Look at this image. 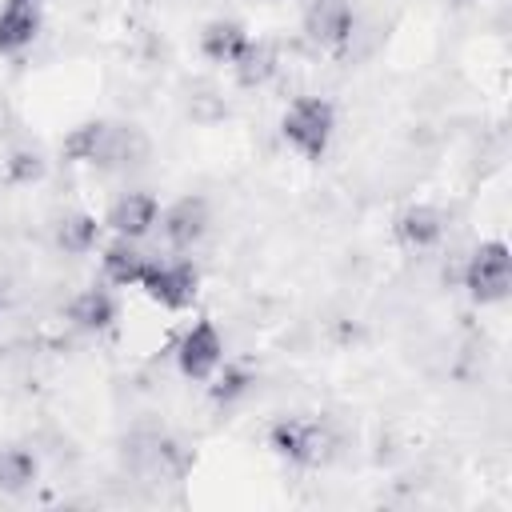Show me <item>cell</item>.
<instances>
[{
    "instance_id": "13",
    "label": "cell",
    "mask_w": 512,
    "mask_h": 512,
    "mask_svg": "<svg viewBox=\"0 0 512 512\" xmlns=\"http://www.w3.org/2000/svg\"><path fill=\"white\" fill-rule=\"evenodd\" d=\"M36 36H40V4L4 0V8H0V52L4 56L24 52Z\"/></svg>"
},
{
    "instance_id": "17",
    "label": "cell",
    "mask_w": 512,
    "mask_h": 512,
    "mask_svg": "<svg viewBox=\"0 0 512 512\" xmlns=\"http://www.w3.org/2000/svg\"><path fill=\"white\" fill-rule=\"evenodd\" d=\"M252 384H256V376L244 368V364H220L212 376H208V396L216 400V404H236V400H244L248 392H252Z\"/></svg>"
},
{
    "instance_id": "4",
    "label": "cell",
    "mask_w": 512,
    "mask_h": 512,
    "mask_svg": "<svg viewBox=\"0 0 512 512\" xmlns=\"http://www.w3.org/2000/svg\"><path fill=\"white\" fill-rule=\"evenodd\" d=\"M464 288L476 304H500L512 288V252L500 236L480 240L464 264Z\"/></svg>"
},
{
    "instance_id": "16",
    "label": "cell",
    "mask_w": 512,
    "mask_h": 512,
    "mask_svg": "<svg viewBox=\"0 0 512 512\" xmlns=\"http://www.w3.org/2000/svg\"><path fill=\"white\" fill-rule=\"evenodd\" d=\"M108 132H112V124H104V120L76 124V128L64 136V144H60L64 160H72V164H100L104 144H108Z\"/></svg>"
},
{
    "instance_id": "7",
    "label": "cell",
    "mask_w": 512,
    "mask_h": 512,
    "mask_svg": "<svg viewBox=\"0 0 512 512\" xmlns=\"http://www.w3.org/2000/svg\"><path fill=\"white\" fill-rule=\"evenodd\" d=\"M156 220H160V200L148 188L120 192L104 212V228L112 236H124V240H136V244L156 232Z\"/></svg>"
},
{
    "instance_id": "3",
    "label": "cell",
    "mask_w": 512,
    "mask_h": 512,
    "mask_svg": "<svg viewBox=\"0 0 512 512\" xmlns=\"http://www.w3.org/2000/svg\"><path fill=\"white\" fill-rule=\"evenodd\" d=\"M152 304L168 308V312H184L192 308L196 292H200V272L192 260L184 256H164V260H148L136 284Z\"/></svg>"
},
{
    "instance_id": "11",
    "label": "cell",
    "mask_w": 512,
    "mask_h": 512,
    "mask_svg": "<svg viewBox=\"0 0 512 512\" xmlns=\"http://www.w3.org/2000/svg\"><path fill=\"white\" fill-rule=\"evenodd\" d=\"M144 264H148V256L140 252L136 240L112 236L108 244H100V272H104V284H112V288H136Z\"/></svg>"
},
{
    "instance_id": "12",
    "label": "cell",
    "mask_w": 512,
    "mask_h": 512,
    "mask_svg": "<svg viewBox=\"0 0 512 512\" xmlns=\"http://www.w3.org/2000/svg\"><path fill=\"white\" fill-rule=\"evenodd\" d=\"M248 44H252V36H248V28H244L240 20H212V24H204V32H200V52H204V60H208V64H220V68H232V64L244 56Z\"/></svg>"
},
{
    "instance_id": "2",
    "label": "cell",
    "mask_w": 512,
    "mask_h": 512,
    "mask_svg": "<svg viewBox=\"0 0 512 512\" xmlns=\"http://www.w3.org/2000/svg\"><path fill=\"white\" fill-rule=\"evenodd\" d=\"M268 448L292 468H316L332 456L336 436L316 416H276L268 424Z\"/></svg>"
},
{
    "instance_id": "20",
    "label": "cell",
    "mask_w": 512,
    "mask_h": 512,
    "mask_svg": "<svg viewBox=\"0 0 512 512\" xmlns=\"http://www.w3.org/2000/svg\"><path fill=\"white\" fill-rule=\"evenodd\" d=\"M16 4H40V0H16Z\"/></svg>"
},
{
    "instance_id": "18",
    "label": "cell",
    "mask_w": 512,
    "mask_h": 512,
    "mask_svg": "<svg viewBox=\"0 0 512 512\" xmlns=\"http://www.w3.org/2000/svg\"><path fill=\"white\" fill-rule=\"evenodd\" d=\"M232 72H236V80H240L244 88H260V84H268L272 72H276V52H272V44L252 40V44L244 48V56L232 64Z\"/></svg>"
},
{
    "instance_id": "19",
    "label": "cell",
    "mask_w": 512,
    "mask_h": 512,
    "mask_svg": "<svg viewBox=\"0 0 512 512\" xmlns=\"http://www.w3.org/2000/svg\"><path fill=\"white\" fill-rule=\"evenodd\" d=\"M4 172H8V180L12 184H32V180H40L44 176V160H40V152H12L8 160H4Z\"/></svg>"
},
{
    "instance_id": "1",
    "label": "cell",
    "mask_w": 512,
    "mask_h": 512,
    "mask_svg": "<svg viewBox=\"0 0 512 512\" xmlns=\"http://www.w3.org/2000/svg\"><path fill=\"white\" fill-rule=\"evenodd\" d=\"M280 136L284 144L304 156V160H320L336 136V108L328 96H296L284 116H280Z\"/></svg>"
},
{
    "instance_id": "14",
    "label": "cell",
    "mask_w": 512,
    "mask_h": 512,
    "mask_svg": "<svg viewBox=\"0 0 512 512\" xmlns=\"http://www.w3.org/2000/svg\"><path fill=\"white\" fill-rule=\"evenodd\" d=\"M100 232L104 220H96L92 212H68L56 220V248L68 256H88L100 248Z\"/></svg>"
},
{
    "instance_id": "15",
    "label": "cell",
    "mask_w": 512,
    "mask_h": 512,
    "mask_svg": "<svg viewBox=\"0 0 512 512\" xmlns=\"http://www.w3.org/2000/svg\"><path fill=\"white\" fill-rule=\"evenodd\" d=\"M36 480H40V460L32 448H20V444L0 448V492L4 496H24L28 488H36Z\"/></svg>"
},
{
    "instance_id": "10",
    "label": "cell",
    "mask_w": 512,
    "mask_h": 512,
    "mask_svg": "<svg viewBox=\"0 0 512 512\" xmlns=\"http://www.w3.org/2000/svg\"><path fill=\"white\" fill-rule=\"evenodd\" d=\"M116 316H120V304H116L112 284H92V288L76 292L72 304H68V320H72V328L92 332V336L108 332V328L116 324Z\"/></svg>"
},
{
    "instance_id": "9",
    "label": "cell",
    "mask_w": 512,
    "mask_h": 512,
    "mask_svg": "<svg viewBox=\"0 0 512 512\" xmlns=\"http://www.w3.org/2000/svg\"><path fill=\"white\" fill-rule=\"evenodd\" d=\"M392 236L408 252H428V248H436L444 240V212L436 204H408L392 220Z\"/></svg>"
},
{
    "instance_id": "21",
    "label": "cell",
    "mask_w": 512,
    "mask_h": 512,
    "mask_svg": "<svg viewBox=\"0 0 512 512\" xmlns=\"http://www.w3.org/2000/svg\"><path fill=\"white\" fill-rule=\"evenodd\" d=\"M0 312H4V296H0Z\"/></svg>"
},
{
    "instance_id": "6",
    "label": "cell",
    "mask_w": 512,
    "mask_h": 512,
    "mask_svg": "<svg viewBox=\"0 0 512 512\" xmlns=\"http://www.w3.org/2000/svg\"><path fill=\"white\" fill-rule=\"evenodd\" d=\"M208 224H212V212H208L204 196H180L176 204L160 208V220H156V228L172 252H192L208 236Z\"/></svg>"
},
{
    "instance_id": "8",
    "label": "cell",
    "mask_w": 512,
    "mask_h": 512,
    "mask_svg": "<svg viewBox=\"0 0 512 512\" xmlns=\"http://www.w3.org/2000/svg\"><path fill=\"white\" fill-rule=\"evenodd\" d=\"M304 28H308V40L324 52H340L352 32H356V12L348 0H312L308 16H304Z\"/></svg>"
},
{
    "instance_id": "5",
    "label": "cell",
    "mask_w": 512,
    "mask_h": 512,
    "mask_svg": "<svg viewBox=\"0 0 512 512\" xmlns=\"http://www.w3.org/2000/svg\"><path fill=\"white\" fill-rule=\"evenodd\" d=\"M224 364V336L212 320H196L176 344V368L192 384H208V376Z\"/></svg>"
}]
</instances>
